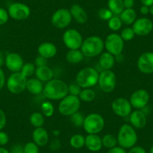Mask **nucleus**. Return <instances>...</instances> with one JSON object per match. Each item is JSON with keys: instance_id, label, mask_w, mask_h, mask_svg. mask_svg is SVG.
<instances>
[{"instance_id": "f257e3e1", "label": "nucleus", "mask_w": 153, "mask_h": 153, "mask_svg": "<svg viewBox=\"0 0 153 153\" xmlns=\"http://www.w3.org/2000/svg\"><path fill=\"white\" fill-rule=\"evenodd\" d=\"M43 95L49 100H62L68 95V85L59 79L53 78L44 86Z\"/></svg>"}, {"instance_id": "f03ea898", "label": "nucleus", "mask_w": 153, "mask_h": 153, "mask_svg": "<svg viewBox=\"0 0 153 153\" xmlns=\"http://www.w3.org/2000/svg\"><path fill=\"white\" fill-rule=\"evenodd\" d=\"M104 48V42L98 36H90L83 40L80 48L84 56L92 58L102 53Z\"/></svg>"}, {"instance_id": "7ed1b4c3", "label": "nucleus", "mask_w": 153, "mask_h": 153, "mask_svg": "<svg viewBox=\"0 0 153 153\" xmlns=\"http://www.w3.org/2000/svg\"><path fill=\"white\" fill-rule=\"evenodd\" d=\"M138 137L134 128L130 124H124L120 127L117 134L119 146L124 149H131L137 142Z\"/></svg>"}, {"instance_id": "20e7f679", "label": "nucleus", "mask_w": 153, "mask_h": 153, "mask_svg": "<svg viewBox=\"0 0 153 153\" xmlns=\"http://www.w3.org/2000/svg\"><path fill=\"white\" fill-rule=\"evenodd\" d=\"M99 74L92 67L81 69L76 75V83L83 89L93 87L98 83Z\"/></svg>"}, {"instance_id": "39448f33", "label": "nucleus", "mask_w": 153, "mask_h": 153, "mask_svg": "<svg viewBox=\"0 0 153 153\" xmlns=\"http://www.w3.org/2000/svg\"><path fill=\"white\" fill-rule=\"evenodd\" d=\"M105 121L101 114L92 113L85 117L83 129L88 134H98L104 129Z\"/></svg>"}, {"instance_id": "423d86ee", "label": "nucleus", "mask_w": 153, "mask_h": 153, "mask_svg": "<svg viewBox=\"0 0 153 153\" xmlns=\"http://www.w3.org/2000/svg\"><path fill=\"white\" fill-rule=\"evenodd\" d=\"M81 101L78 96L68 95L60 101L59 104V112L65 117H71L74 113L79 111Z\"/></svg>"}, {"instance_id": "0eeeda50", "label": "nucleus", "mask_w": 153, "mask_h": 153, "mask_svg": "<svg viewBox=\"0 0 153 153\" xmlns=\"http://www.w3.org/2000/svg\"><path fill=\"white\" fill-rule=\"evenodd\" d=\"M27 80L28 78H26L20 71L12 73L7 80L8 90L14 95L22 93L26 90Z\"/></svg>"}, {"instance_id": "6e6552de", "label": "nucleus", "mask_w": 153, "mask_h": 153, "mask_svg": "<svg viewBox=\"0 0 153 153\" xmlns=\"http://www.w3.org/2000/svg\"><path fill=\"white\" fill-rule=\"evenodd\" d=\"M125 42L120 35L117 33H111L107 35L104 41V48L107 52L110 53L114 56L121 55L124 50Z\"/></svg>"}, {"instance_id": "1a4fd4ad", "label": "nucleus", "mask_w": 153, "mask_h": 153, "mask_svg": "<svg viewBox=\"0 0 153 153\" xmlns=\"http://www.w3.org/2000/svg\"><path fill=\"white\" fill-rule=\"evenodd\" d=\"M64 45L69 50L80 49L83 42V38L79 31L75 29H67L62 36Z\"/></svg>"}, {"instance_id": "9d476101", "label": "nucleus", "mask_w": 153, "mask_h": 153, "mask_svg": "<svg viewBox=\"0 0 153 153\" xmlns=\"http://www.w3.org/2000/svg\"><path fill=\"white\" fill-rule=\"evenodd\" d=\"M98 84L103 92L109 93L114 90L117 85V76L111 70H103L99 74Z\"/></svg>"}, {"instance_id": "9b49d317", "label": "nucleus", "mask_w": 153, "mask_h": 153, "mask_svg": "<svg viewBox=\"0 0 153 153\" xmlns=\"http://www.w3.org/2000/svg\"><path fill=\"white\" fill-rule=\"evenodd\" d=\"M72 20L71 14L69 9L59 8L53 14L51 17V23L54 27L59 29H62L68 27Z\"/></svg>"}, {"instance_id": "f8f14e48", "label": "nucleus", "mask_w": 153, "mask_h": 153, "mask_svg": "<svg viewBox=\"0 0 153 153\" xmlns=\"http://www.w3.org/2000/svg\"><path fill=\"white\" fill-rule=\"evenodd\" d=\"M9 17L15 20H25L30 16L31 10L27 5L22 2H14L8 6Z\"/></svg>"}, {"instance_id": "ddd939ff", "label": "nucleus", "mask_w": 153, "mask_h": 153, "mask_svg": "<svg viewBox=\"0 0 153 153\" xmlns=\"http://www.w3.org/2000/svg\"><path fill=\"white\" fill-rule=\"evenodd\" d=\"M111 108L115 114L120 117H127L132 112V106L129 100L125 98H117L113 101Z\"/></svg>"}, {"instance_id": "4468645a", "label": "nucleus", "mask_w": 153, "mask_h": 153, "mask_svg": "<svg viewBox=\"0 0 153 153\" xmlns=\"http://www.w3.org/2000/svg\"><path fill=\"white\" fill-rule=\"evenodd\" d=\"M150 99V95L148 91L143 89H140L134 91L131 95L129 101L132 107L137 110H143L148 104Z\"/></svg>"}, {"instance_id": "2eb2a0df", "label": "nucleus", "mask_w": 153, "mask_h": 153, "mask_svg": "<svg viewBox=\"0 0 153 153\" xmlns=\"http://www.w3.org/2000/svg\"><path fill=\"white\" fill-rule=\"evenodd\" d=\"M132 29L137 36H146L153 30V23L147 17H141L135 20Z\"/></svg>"}, {"instance_id": "dca6fc26", "label": "nucleus", "mask_w": 153, "mask_h": 153, "mask_svg": "<svg viewBox=\"0 0 153 153\" xmlns=\"http://www.w3.org/2000/svg\"><path fill=\"white\" fill-rule=\"evenodd\" d=\"M140 71L145 74L153 73V52H146L141 54L137 62Z\"/></svg>"}, {"instance_id": "f3484780", "label": "nucleus", "mask_w": 153, "mask_h": 153, "mask_svg": "<svg viewBox=\"0 0 153 153\" xmlns=\"http://www.w3.org/2000/svg\"><path fill=\"white\" fill-rule=\"evenodd\" d=\"M5 65L10 71L15 73L21 71L24 62L20 54L17 53H9L5 56Z\"/></svg>"}, {"instance_id": "a211bd4d", "label": "nucleus", "mask_w": 153, "mask_h": 153, "mask_svg": "<svg viewBox=\"0 0 153 153\" xmlns=\"http://www.w3.org/2000/svg\"><path fill=\"white\" fill-rule=\"evenodd\" d=\"M129 122L134 128L141 129L146 125V115L142 110H136L129 115Z\"/></svg>"}, {"instance_id": "6ab92c4d", "label": "nucleus", "mask_w": 153, "mask_h": 153, "mask_svg": "<svg viewBox=\"0 0 153 153\" xmlns=\"http://www.w3.org/2000/svg\"><path fill=\"white\" fill-rule=\"evenodd\" d=\"M71 14L72 19L75 20L79 24H83L88 20V14L84 8L78 4H74L71 6Z\"/></svg>"}, {"instance_id": "aec40b11", "label": "nucleus", "mask_w": 153, "mask_h": 153, "mask_svg": "<svg viewBox=\"0 0 153 153\" xmlns=\"http://www.w3.org/2000/svg\"><path fill=\"white\" fill-rule=\"evenodd\" d=\"M32 140L38 146H45L49 142V134L43 127L35 128L32 132Z\"/></svg>"}, {"instance_id": "412c9836", "label": "nucleus", "mask_w": 153, "mask_h": 153, "mask_svg": "<svg viewBox=\"0 0 153 153\" xmlns=\"http://www.w3.org/2000/svg\"><path fill=\"white\" fill-rule=\"evenodd\" d=\"M38 53L39 56L48 59L56 55L57 48L54 44L51 42H44L38 46Z\"/></svg>"}, {"instance_id": "4be33fe9", "label": "nucleus", "mask_w": 153, "mask_h": 153, "mask_svg": "<svg viewBox=\"0 0 153 153\" xmlns=\"http://www.w3.org/2000/svg\"><path fill=\"white\" fill-rule=\"evenodd\" d=\"M85 146L91 152H98L103 147L102 140L98 134H88L85 137Z\"/></svg>"}, {"instance_id": "5701e85b", "label": "nucleus", "mask_w": 153, "mask_h": 153, "mask_svg": "<svg viewBox=\"0 0 153 153\" xmlns=\"http://www.w3.org/2000/svg\"><path fill=\"white\" fill-rule=\"evenodd\" d=\"M26 89L32 95H38L43 93L44 85L42 82L38 79L29 78L27 80Z\"/></svg>"}, {"instance_id": "b1692460", "label": "nucleus", "mask_w": 153, "mask_h": 153, "mask_svg": "<svg viewBox=\"0 0 153 153\" xmlns=\"http://www.w3.org/2000/svg\"><path fill=\"white\" fill-rule=\"evenodd\" d=\"M35 76L36 78L42 82H48L53 79V70L48 65L37 67L35 70Z\"/></svg>"}, {"instance_id": "393cba45", "label": "nucleus", "mask_w": 153, "mask_h": 153, "mask_svg": "<svg viewBox=\"0 0 153 153\" xmlns=\"http://www.w3.org/2000/svg\"><path fill=\"white\" fill-rule=\"evenodd\" d=\"M99 65L103 70H111L115 65V56L108 52H104L100 55Z\"/></svg>"}, {"instance_id": "a878e982", "label": "nucleus", "mask_w": 153, "mask_h": 153, "mask_svg": "<svg viewBox=\"0 0 153 153\" xmlns=\"http://www.w3.org/2000/svg\"><path fill=\"white\" fill-rule=\"evenodd\" d=\"M120 17L123 23L131 25L137 20V13L133 8H125L124 11L120 14Z\"/></svg>"}, {"instance_id": "bb28decb", "label": "nucleus", "mask_w": 153, "mask_h": 153, "mask_svg": "<svg viewBox=\"0 0 153 153\" xmlns=\"http://www.w3.org/2000/svg\"><path fill=\"white\" fill-rule=\"evenodd\" d=\"M84 58V55L81 50H69L66 54V59L70 64H78L81 62Z\"/></svg>"}, {"instance_id": "cd10ccee", "label": "nucleus", "mask_w": 153, "mask_h": 153, "mask_svg": "<svg viewBox=\"0 0 153 153\" xmlns=\"http://www.w3.org/2000/svg\"><path fill=\"white\" fill-rule=\"evenodd\" d=\"M107 8L110 10L113 15L120 16L125 9L123 0H108Z\"/></svg>"}, {"instance_id": "c85d7f7f", "label": "nucleus", "mask_w": 153, "mask_h": 153, "mask_svg": "<svg viewBox=\"0 0 153 153\" xmlns=\"http://www.w3.org/2000/svg\"><path fill=\"white\" fill-rule=\"evenodd\" d=\"M70 145L73 148L80 149L85 146V137L80 134H76L70 138Z\"/></svg>"}, {"instance_id": "c756f323", "label": "nucleus", "mask_w": 153, "mask_h": 153, "mask_svg": "<svg viewBox=\"0 0 153 153\" xmlns=\"http://www.w3.org/2000/svg\"><path fill=\"white\" fill-rule=\"evenodd\" d=\"M29 121L32 126L35 128L42 127L45 124V117L40 112H35L30 116Z\"/></svg>"}, {"instance_id": "7c9ffc66", "label": "nucleus", "mask_w": 153, "mask_h": 153, "mask_svg": "<svg viewBox=\"0 0 153 153\" xmlns=\"http://www.w3.org/2000/svg\"><path fill=\"white\" fill-rule=\"evenodd\" d=\"M78 97L80 101L83 102H92L96 98V93L93 89L87 88V89H82Z\"/></svg>"}, {"instance_id": "2f4dec72", "label": "nucleus", "mask_w": 153, "mask_h": 153, "mask_svg": "<svg viewBox=\"0 0 153 153\" xmlns=\"http://www.w3.org/2000/svg\"><path fill=\"white\" fill-rule=\"evenodd\" d=\"M102 145L103 146L105 147L107 149H112L113 147L117 146L118 144V141H117V137L114 136L111 134H105L102 138Z\"/></svg>"}, {"instance_id": "473e14b6", "label": "nucleus", "mask_w": 153, "mask_h": 153, "mask_svg": "<svg viewBox=\"0 0 153 153\" xmlns=\"http://www.w3.org/2000/svg\"><path fill=\"white\" fill-rule=\"evenodd\" d=\"M108 27L110 30L112 31H119L122 27L123 25V22H122L121 19H120V16L113 15L110 20H108Z\"/></svg>"}, {"instance_id": "72a5a7b5", "label": "nucleus", "mask_w": 153, "mask_h": 153, "mask_svg": "<svg viewBox=\"0 0 153 153\" xmlns=\"http://www.w3.org/2000/svg\"><path fill=\"white\" fill-rule=\"evenodd\" d=\"M84 119V115L82 114V113L79 111L74 113L73 115H71L70 117L71 122L72 124L74 125V126H75V127L76 128L83 127Z\"/></svg>"}, {"instance_id": "f704fd0d", "label": "nucleus", "mask_w": 153, "mask_h": 153, "mask_svg": "<svg viewBox=\"0 0 153 153\" xmlns=\"http://www.w3.org/2000/svg\"><path fill=\"white\" fill-rule=\"evenodd\" d=\"M35 70H36V66L34 63L27 62L23 65L20 72L26 76V78H28L35 74Z\"/></svg>"}, {"instance_id": "c9c22d12", "label": "nucleus", "mask_w": 153, "mask_h": 153, "mask_svg": "<svg viewBox=\"0 0 153 153\" xmlns=\"http://www.w3.org/2000/svg\"><path fill=\"white\" fill-rule=\"evenodd\" d=\"M42 114L47 117H52L54 113V106L51 101H44L41 105Z\"/></svg>"}, {"instance_id": "e433bc0d", "label": "nucleus", "mask_w": 153, "mask_h": 153, "mask_svg": "<svg viewBox=\"0 0 153 153\" xmlns=\"http://www.w3.org/2000/svg\"><path fill=\"white\" fill-rule=\"evenodd\" d=\"M135 33L134 32L132 27H126L122 30L121 33H120V36L123 38V40L124 42H129L131 41L135 36Z\"/></svg>"}, {"instance_id": "4c0bfd02", "label": "nucleus", "mask_w": 153, "mask_h": 153, "mask_svg": "<svg viewBox=\"0 0 153 153\" xmlns=\"http://www.w3.org/2000/svg\"><path fill=\"white\" fill-rule=\"evenodd\" d=\"M23 151L24 153H39V146L33 141L26 143L23 146Z\"/></svg>"}, {"instance_id": "58836bf2", "label": "nucleus", "mask_w": 153, "mask_h": 153, "mask_svg": "<svg viewBox=\"0 0 153 153\" xmlns=\"http://www.w3.org/2000/svg\"><path fill=\"white\" fill-rule=\"evenodd\" d=\"M98 15L100 19L103 20H107L108 21L110 18L113 16V13L110 11L108 8H103L98 11Z\"/></svg>"}, {"instance_id": "ea45409f", "label": "nucleus", "mask_w": 153, "mask_h": 153, "mask_svg": "<svg viewBox=\"0 0 153 153\" xmlns=\"http://www.w3.org/2000/svg\"><path fill=\"white\" fill-rule=\"evenodd\" d=\"M82 91V88L79 86L76 83H71L68 85V94L69 95H74V96H79L80 93Z\"/></svg>"}, {"instance_id": "a19ab883", "label": "nucleus", "mask_w": 153, "mask_h": 153, "mask_svg": "<svg viewBox=\"0 0 153 153\" xmlns=\"http://www.w3.org/2000/svg\"><path fill=\"white\" fill-rule=\"evenodd\" d=\"M9 17L8 11H6L5 8L0 7V26L5 24L8 21Z\"/></svg>"}, {"instance_id": "79ce46f5", "label": "nucleus", "mask_w": 153, "mask_h": 153, "mask_svg": "<svg viewBox=\"0 0 153 153\" xmlns=\"http://www.w3.org/2000/svg\"><path fill=\"white\" fill-rule=\"evenodd\" d=\"M9 141V137H8V134L5 131H0V146L6 145Z\"/></svg>"}, {"instance_id": "37998d69", "label": "nucleus", "mask_w": 153, "mask_h": 153, "mask_svg": "<svg viewBox=\"0 0 153 153\" xmlns=\"http://www.w3.org/2000/svg\"><path fill=\"white\" fill-rule=\"evenodd\" d=\"M7 123V118L5 113L2 110L0 109V131H2L4 128L6 126Z\"/></svg>"}, {"instance_id": "c03bdc74", "label": "nucleus", "mask_w": 153, "mask_h": 153, "mask_svg": "<svg viewBox=\"0 0 153 153\" xmlns=\"http://www.w3.org/2000/svg\"><path fill=\"white\" fill-rule=\"evenodd\" d=\"M47 63H48V59L45 58H44L43 56H38L36 57L35 60V66L37 67H41V66H45L47 65Z\"/></svg>"}, {"instance_id": "a18cd8bd", "label": "nucleus", "mask_w": 153, "mask_h": 153, "mask_svg": "<svg viewBox=\"0 0 153 153\" xmlns=\"http://www.w3.org/2000/svg\"><path fill=\"white\" fill-rule=\"evenodd\" d=\"M128 153H146L145 149L140 146H134L129 149V151Z\"/></svg>"}, {"instance_id": "49530a36", "label": "nucleus", "mask_w": 153, "mask_h": 153, "mask_svg": "<svg viewBox=\"0 0 153 153\" xmlns=\"http://www.w3.org/2000/svg\"><path fill=\"white\" fill-rule=\"evenodd\" d=\"M107 153H128L126 149L123 148L120 146H117L113 147V148L110 149L107 151Z\"/></svg>"}, {"instance_id": "de8ad7c7", "label": "nucleus", "mask_w": 153, "mask_h": 153, "mask_svg": "<svg viewBox=\"0 0 153 153\" xmlns=\"http://www.w3.org/2000/svg\"><path fill=\"white\" fill-rule=\"evenodd\" d=\"M10 153H24L23 146L19 143L15 144V145H14L11 147Z\"/></svg>"}, {"instance_id": "09e8293b", "label": "nucleus", "mask_w": 153, "mask_h": 153, "mask_svg": "<svg viewBox=\"0 0 153 153\" xmlns=\"http://www.w3.org/2000/svg\"><path fill=\"white\" fill-rule=\"evenodd\" d=\"M61 147V143H60V140L58 139H54L51 141V145H50V148L53 151H56V150L59 149Z\"/></svg>"}, {"instance_id": "8fccbe9b", "label": "nucleus", "mask_w": 153, "mask_h": 153, "mask_svg": "<svg viewBox=\"0 0 153 153\" xmlns=\"http://www.w3.org/2000/svg\"><path fill=\"white\" fill-rule=\"evenodd\" d=\"M5 84V76L3 70L0 67V91L3 89Z\"/></svg>"}, {"instance_id": "3c124183", "label": "nucleus", "mask_w": 153, "mask_h": 153, "mask_svg": "<svg viewBox=\"0 0 153 153\" xmlns=\"http://www.w3.org/2000/svg\"><path fill=\"white\" fill-rule=\"evenodd\" d=\"M125 8H133L134 5V0H123Z\"/></svg>"}, {"instance_id": "603ef678", "label": "nucleus", "mask_w": 153, "mask_h": 153, "mask_svg": "<svg viewBox=\"0 0 153 153\" xmlns=\"http://www.w3.org/2000/svg\"><path fill=\"white\" fill-rule=\"evenodd\" d=\"M140 12L143 15H147L149 13V7L146 6V5H142L140 8Z\"/></svg>"}, {"instance_id": "864d4df0", "label": "nucleus", "mask_w": 153, "mask_h": 153, "mask_svg": "<svg viewBox=\"0 0 153 153\" xmlns=\"http://www.w3.org/2000/svg\"><path fill=\"white\" fill-rule=\"evenodd\" d=\"M140 2L143 5H146V6L150 7L153 5V0H140Z\"/></svg>"}, {"instance_id": "5fc2aeb1", "label": "nucleus", "mask_w": 153, "mask_h": 153, "mask_svg": "<svg viewBox=\"0 0 153 153\" xmlns=\"http://www.w3.org/2000/svg\"><path fill=\"white\" fill-rule=\"evenodd\" d=\"M5 56H4V54L2 52H0V67L2 68V66L5 64Z\"/></svg>"}, {"instance_id": "6e6d98bb", "label": "nucleus", "mask_w": 153, "mask_h": 153, "mask_svg": "<svg viewBox=\"0 0 153 153\" xmlns=\"http://www.w3.org/2000/svg\"><path fill=\"white\" fill-rule=\"evenodd\" d=\"M0 153H10V151H8L7 149L4 148V147L0 146Z\"/></svg>"}, {"instance_id": "4d7b16f0", "label": "nucleus", "mask_w": 153, "mask_h": 153, "mask_svg": "<svg viewBox=\"0 0 153 153\" xmlns=\"http://www.w3.org/2000/svg\"><path fill=\"white\" fill-rule=\"evenodd\" d=\"M149 13L152 14V15H153V5H152V6L149 7Z\"/></svg>"}, {"instance_id": "13d9d810", "label": "nucleus", "mask_w": 153, "mask_h": 153, "mask_svg": "<svg viewBox=\"0 0 153 153\" xmlns=\"http://www.w3.org/2000/svg\"><path fill=\"white\" fill-rule=\"evenodd\" d=\"M53 134L55 135V136H58V135L59 134V131L58 130L53 131Z\"/></svg>"}, {"instance_id": "bf43d9fd", "label": "nucleus", "mask_w": 153, "mask_h": 153, "mask_svg": "<svg viewBox=\"0 0 153 153\" xmlns=\"http://www.w3.org/2000/svg\"><path fill=\"white\" fill-rule=\"evenodd\" d=\"M149 153H153V146H152L150 148V150H149Z\"/></svg>"}]
</instances>
